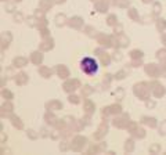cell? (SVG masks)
<instances>
[{"label":"cell","instance_id":"obj_1","mask_svg":"<svg viewBox=\"0 0 166 155\" xmlns=\"http://www.w3.org/2000/svg\"><path fill=\"white\" fill-rule=\"evenodd\" d=\"M82 71L87 75H93V73L97 72V62L94 61L93 58L86 57L82 61Z\"/></svg>","mask_w":166,"mask_h":155},{"label":"cell","instance_id":"obj_2","mask_svg":"<svg viewBox=\"0 0 166 155\" xmlns=\"http://www.w3.org/2000/svg\"><path fill=\"white\" fill-rule=\"evenodd\" d=\"M145 86H147L145 83H140V85H136V86H134V93H136V96H138V97L143 98V100H145V98L148 97L147 94H144V91L150 93V89Z\"/></svg>","mask_w":166,"mask_h":155},{"label":"cell","instance_id":"obj_3","mask_svg":"<svg viewBox=\"0 0 166 155\" xmlns=\"http://www.w3.org/2000/svg\"><path fill=\"white\" fill-rule=\"evenodd\" d=\"M86 144V139L84 137H76L75 140H73V144H72V150H75V151H79L80 147L82 145Z\"/></svg>","mask_w":166,"mask_h":155},{"label":"cell","instance_id":"obj_4","mask_svg":"<svg viewBox=\"0 0 166 155\" xmlns=\"http://www.w3.org/2000/svg\"><path fill=\"white\" fill-rule=\"evenodd\" d=\"M79 85H80L79 80H76V79L75 80H69V82H67L64 85V89L67 91H71V90H75L76 87H79Z\"/></svg>","mask_w":166,"mask_h":155},{"label":"cell","instance_id":"obj_5","mask_svg":"<svg viewBox=\"0 0 166 155\" xmlns=\"http://www.w3.org/2000/svg\"><path fill=\"white\" fill-rule=\"evenodd\" d=\"M104 115H108V114H119L120 112V107L119 105H112V107H108V108H104Z\"/></svg>","mask_w":166,"mask_h":155},{"label":"cell","instance_id":"obj_6","mask_svg":"<svg viewBox=\"0 0 166 155\" xmlns=\"http://www.w3.org/2000/svg\"><path fill=\"white\" fill-rule=\"evenodd\" d=\"M145 71H147V73H150L151 76H158V73H159V71H158L155 64H150L147 68H145Z\"/></svg>","mask_w":166,"mask_h":155},{"label":"cell","instance_id":"obj_7","mask_svg":"<svg viewBox=\"0 0 166 155\" xmlns=\"http://www.w3.org/2000/svg\"><path fill=\"white\" fill-rule=\"evenodd\" d=\"M152 86L155 87V89H154V90H155V96L156 97H159V96H163V93H165V89H163L162 86H161V85H159V83H152Z\"/></svg>","mask_w":166,"mask_h":155},{"label":"cell","instance_id":"obj_8","mask_svg":"<svg viewBox=\"0 0 166 155\" xmlns=\"http://www.w3.org/2000/svg\"><path fill=\"white\" fill-rule=\"evenodd\" d=\"M57 72H58V75L61 76V78H67V76L69 75L68 69L65 68L64 65H58V67H57Z\"/></svg>","mask_w":166,"mask_h":155},{"label":"cell","instance_id":"obj_9","mask_svg":"<svg viewBox=\"0 0 166 155\" xmlns=\"http://www.w3.org/2000/svg\"><path fill=\"white\" fill-rule=\"evenodd\" d=\"M46 107L49 109H61L62 104H61V103H58V101H51V103H47Z\"/></svg>","mask_w":166,"mask_h":155},{"label":"cell","instance_id":"obj_10","mask_svg":"<svg viewBox=\"0 0 166 155\" xmlns=\"http://www.w3.org/2000/svg\"><path fill=\"white\" fill-rule=\"evenodd\" d=\"M69 25L72 26V28H80V26L83 25V21L80 18H78V17H75L73 19L69 21Z\"/></svg>","mask_w":166,"mask_h":155},{"label":"cell","instance_id":"obj_11","mask_svg":"<svg viewBox=\"0 0 166 155\" xmlns=\"http://www.w3.org/2000/svg\"><path fill=\"white\" fill-rule=\"evenodd\" d=\"M28 80V76L25 75V73H19V75H17V78H15V82H17V85H24V83Z\"/></svg>","mask_w":166,"mask_h":155},{"label":"cell","instance_id":"obj_12","mask_svg":"<svg viewBox=\"0 0 166 155\" xmlns=\"http://www.w3.org/2000/svg\"><path fill=\"white\" fill-rule=\"evenodd\" d=\"M26 62H28V60L24 57H17L14 60V65L15 67H24V65H26Z\"/></svg>","mask_w":166,"mask_h":155},{"label":"cell","instance_id":"obj_13","mask_svg":"<svg viewBox=\"0 0 166 155\" xmlns=\"http://www.w3.org/2000/svg\"><path fill=\"white\" fill-rule=\"evenodd\" d=\"M104 133H107V123L102 122V125L100 126V129H98V133L96 134V139H100V137H101Z\"/></svg>","mask_w":166,"mask_h":155},{"label":"cell","instance_id":"obj_14","mask_svg":"<svg viewBox=\"0 0 166 155\" xmlns=\"http://www.w3.org/2000/svg\"><path fill=\"white\" fill-rule=\"evenodd\" d=\"M42 60H43V55L40 54V53H33L32 54V61L35 62V64H40V62H42Z\"/></svg>","mask_w":166,"mask_h":155},{"label":"cell","instance_id":"obj_15","mask_svg":"<svg viewBox=\"0 0 166 155\" xmlns=\"http://www.w3.org/2000/svg\"><path fill=\"white\" fill-rule=\"evenodd\" d=\"M39 72L42 73L44 78H50V76H51V71L49 68H46V67H40V68H39Z\"/></svg>","mask_w":166,"mask_h":155},{"label":"cell","instance_id":"obj_16","mask_svg":"<svg viewBox=\"0 0 166 155\" xmlns=\"http://www.w3.org/2000/svg\"><path fill=\"white\" fill-rule=\"evenodd\" d=\"M143 122L147 123V125H150L151 127H155L156 126V122L154 118H143Z\"/></svg>","mask_w":166,"mask_h":155},{"label":"cell","instance_id":"obj_17","mask_svg":"<svg viewBox=\"0 0 166 155\" xmlns=\"http://www.w3.org/2000/svg\"><path fill=\"white\" fill-rule=\"evenodd\" d=\"M13 125H14L15 127H18V129H22V122L19 121V118H17V116H13Z\"/></svg>","mask_w":166,"mask_h":155},{"label":"cell","instance_id":"obj_18","mask_svg":"<svg viewBox=\"0 0 166 155\" xmlns=\"http://www.w3.org/2000/svg\"><path fill=\"white\" fill-rule=\"evenodd\" d=\"M133 141L132 140H129V141H126V145H125V150H126L127 152H130V151H133Z\"/></svg>","mask_w":166,"mask_h":155},{"label":"cell","instance_id":"obj_19","mask_svg":"<svg viewBox=\"0 0 166 155\" xmlns=\"http://www.w3.org/2000/svg\"><path fill=\"white\" fill-rule=\"evenodd\" d=\"M93 109H94V105L91 104L90 101H86V112H87V114H91Z\"/></svg>","mask_w":166,"mask_h":155},{"label":"cell","instance_id":"obj_20","mask_svg":"<svg viewBox=\"0 0 166 155\" xmlns=\"http://www.w3.org/2000/svg\"><path fill=\"white\" fill-rule=\"evenodd\" d=\"M64 19H65L64 15H58V17H57V26L64 25Z\"/></svg>","mask_w":166,"mask_h":155},{"label":"cell","instance_id":"obj_21","mask_svg":"<svg viewBox=\"0 0 166 155\" xmlns=\"http://www.w3.org/2000/svg\"><path fill=\"white\" fill-rule=\"evenodd\" d=\"M132 57L133 58H141L143 57V53H141V51H138V50H134V51H132Z\"/></svg>","mask_w":166,"mask_h":155},{"label":"cell","instance_id":"obj_22","mask_svg":"<svg viewBox=\"0 0 166 155\" xmlns=\"http://www.w3.org/2000/svg\"><path fill=\"white\" fill-rule=\"evenodd\" d=\"M165 26H166V22L163 21V19H159V22H158V29L159 31H163Z\"/></svg>","mask_w":166,"mask_h":155},{"label":"cell","instance_id":"obj_23","mask_svg":"<svg viewBox=\"0 0 166 155\" xmlns=\"http://www.w3.org/2000/svg\"><path fill=\"white\" fill-rule=\"evenodd\" d=\"M1 94H3V97H7V100L13 98V94H11L10 91H7V90H3V91H1Z\"/></svg>","mask_w":166,"mask_h":155},{"label":"cell","instance_id":"obj_24","mask_svg":"<svg viewBox=\"0 0 166 155\" xmlns=\"http://www.w3.org/2000/svg\"><path fill=\"white\" fill-rule=\"evenodd\" d=\"M159 133L166 134V122H163L162 125H161V127H159Z\"/></svg>","mask_w":166,"mask_h":155},{"label":"cell","instance_id":"obj_25","mask_svg":"<svg viewBox=\"0 0 166 155\" xmlns=\"http://www.w3.org/2000/svg\"><path fill=\"white\" fill-rule=\"evenodd\" d=\"M69 101L73 103V104H78V103H79V97H76V96H71V97H69Z\"/></svg>","mask_w":166,"mask_h":155},{"label":"cell","instance_id":"obj_26","mask_svg":"<svg viewBox=\"0 0 166 155\" xmlns=\"http://www.w3.org/2000/svg\"><path fill=\"white\" fill-rule=\"evenodd\" d=\"M102 64H104V65H108L109 64V57H108V55H102Z\"/></svg>","mask_w":166,"mask_h":155},{"label":"cell","instance_id":"obj_27","mask_svg":"<svg viewBox=\"0 0 166 155\" xmlns=\"http://www.w3.org/2000/svg\"><path fill=\"white\" fill-rule=\"evenodd\" d=\"M159 150H161V147H159V145H152V147L150 148V151H151V152H158Z\"/></svg>","mask_w":166,"mask_h":155},{"label":"cell","instance_id":"obj_28","mask_svg":"<svg viewBox=\"0 0 166 155\" xmlns=\"http://www.w3.org/2000/svg\"><path fill=\"white\" fill-rule=\"evenodd\" d=\"M115 17H114V15H111V17H109V18H108V24H109V25H114V24H115Z\"/></svg>","mask_w":166,"mask_h":155},{"label":"cell","instance_id":"obj_29","mask_svg":"<svg viewBox=\"0 0 166 155\" xmlns=\"http://www.w3.org/2000/svg\"><path fill=\"white\" fill-rule=\"evenodd\" d=\"M46 119H54V116H53V115H50V116L46 115ZM47 122H49V123H55L54 121H47Z\"/></svg>","mask_w":166,"mask_h":155},{"label":"cell","instance_id":"obj_30","mask_svg":"<svg viewBox=\"0 0 166 155\" xmlns=\"http://www.w3.org/2000/svg\"><path fill=\"white\" fill-rule=\"evenodd\" d=\"M28 133H29V136H31V137H32V139H35V137H36V134H35V133H33V130H29V132H28Z\"/></svg>","mask_w":166,"mask_h":155}]
</instances>
